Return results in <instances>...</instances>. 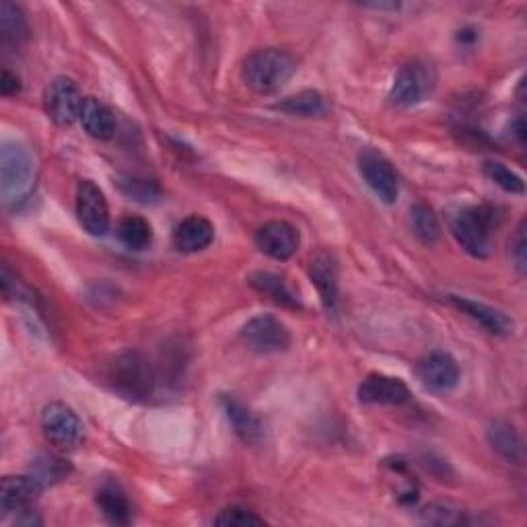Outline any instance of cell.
I'll return each mask as SVG.
<instances>
[{"mask_svg":"<svg viewBox=\"0 0 527 527\" xmlns=\"http://www.w3.org/2000/svg\"><path fill=\"white\" fill-rule=\"evenodd\" d=\"M118 237L132 252H143L153 243V229L143 217H124L118 225Z\"/></svg>","mask_w":527,"mask_h":527,"instance_id":"25","label":"cell"},{"mask_svg":"<svg viewBox=\"0 0 527 527\" xmlns=\"http://www.w3.org/2000/svg\"><path fill=\"white\" fill-rule=\"evenodd\" d=\"M221 406L223 412L229 420V425L233 427L235 435L243 441V443H250V445H258L264 439V425L262 420L245 406L243 402H239L233 396H223L221 398Z\"/></svg>","mask_w":527,"mask_h":527,"instance_id":"18","label":"cell"},{"mask_svg":"<svg viewBox=\"0 0 527 527\" xmlns=\"http://www.w3.org/2000/svg\"><path fill=\"white\" fill-rule=\"evenodd\" d=\"M81 124L85 128V132L97 140H108L116 132L114 112L103 101H99L95 97H85L83 112H81Z\"/></svg>","mask_w":527,"mask_h":527,"instance_id":"19","label":"cell"},{"mask_svg":"<svg viewBox=\"0 0 527 527\" xmlns=\"http://www.w3.org/2000/svg\"><path fill=\"white\" fill-rule=\"evenodd\" d=\"M97 505L103 517L114 525H128L132 521V505L118 484H103L97 493Z\"/></svg>","mask_w":527,"mask_h":527,"instance_id":"20","label":"cell"},{"mask_svg":"<svg viewBox=\"0 0 527 527\" xmlns=\"http://www.w3.org/2000/svg\"><path fill=\"white\" fill-rule=\"evenodd\" d=\"M38 180V165L31 151L17 140H5L0 149V196L7 206L29 200Z\"/></svg>","mask_w":527,"mask_h":527,"instance_id":"1","label":"cell"},{"mask_svg":"<svg viewBox=\"0 0 527 527\" xmlns=\"http://www.w3.org/2000/svg\"><path fill=\"white\" fill-rule=\"evenodd\" d=\"M367 9H377V11H385V9H390V11H398L400 5L398 3H390V5H383V3H373V5H365Z\"/></svg>","mask_w":527,"mask_h":527,"instance_id":"34","label":"cell"},{"mask_svg":"<svg viewBox=\"0 0 527 527\" xmlns=\"http://www.w3.org/2000/svg\"><path fill=\"white\" fill-rule=\"evenodd\" d=\"M437 87L435 68L423 60H410L400 66L390 89V101L396 108H412L433 95Z\"/></svg>","mask_w":527,"mask_h":527,"instance_id":"5","label":"cell"},{"mask_svg":"<svg viewBox=\"0 0 527 527\" xmlns=\"http://www.w3.org/2000/svg\"><path fill=\"white\" fill-rule=\"evenodd\" d=\"M85 97L79 85L68 77H56L44 91V108L50 120L58 126H73L81 120Z\"/></svg>","mask_w":527,"mask_h":527,"instance_id":"8","label":"cell"},{"mask_svg":"<svg viewBox=\"0 0 527 527\" xmlns=\"http://www.w3.org/2000/svg\"><path fill=\"white\" fill-rule=\"evenodd\" d=\"M511 258L515 262V268L519 274H525V268H527V258H525V223L521 221L517 231H515V237L511 241Z\"/></svg>","mask_w":527,"mask_h":527,"instance_id":"32","label":"cell"},{"mask_svg":"<svg viewBox=\"0 0 527 527\" xmlns=\"http://www.w3.org/2000/svg\"><path fill=\"white\" fill-rule=\"evenodd\" d=\"M359 173L381 202L394 204L398 200L400 196L398 171L394 169L392 161L381 151L373 147L363 149L359 153Z\"/></svg>","mask_w":527,"mask_h":527,"instance_id":"6","label":"cell"},{"mask_svg":"<svg viewBox=\"0 0 527 527\" xmlns=\"http://www.w3.org/2000/svg\"><path fill=\"white\" fill-rule=\"evenodd\" d=\"M410 219H412V231L414 235L423 241L425 245H433L441 237V225L435 215V210L425 204V202H416L410 210Z\"/></svg>","mask_w":527,"mask_h":527,"instance_id":"26","label":"cell"},{"mask_svg":"<svg viewBox=\"0 0 527 527\" xmlns=\"http://www.w3.org/2000/svg\"><path fill=\"white\" fill-rule=\"evenodd\" d=\"M447 301L453 307H458L462 313L470 315L474 322H478L490 334L507 336L513 332V320H509L503 311L495 307H490L480 301H472L468 297H458V295H447Z\"/></svg>","mask_w":527,"mask_h":527,"instance_id":"16","label":"cell"},{"mask_svg":"<svg viewBox=\"0 0 527 527\" xmlns=\"http://www.w3.org/2000/svg\"><path fill=\"white\" fill-rule=\"evenodd\" d=\"M449 229L455 241H458L470 256L484 260L493 254L497 210L484 204L462 208L460 213L451 217Z\"/></svg>","mask_w":527,"mask_h":527,"instance_id":"3","label":"cell"},{"mask_svg":"<svg viewBox=\"0 0 527 527\" xmlns=\"http://www.w3.org/2000/svg\"><path fill=\"white\" fill-rule=\"evenodd\" d=\"M301 243L299 231L287 221H270L256 231V245L272 260H289L297 254Z\"/></svg>","mask_w":527,"mask_h":527,"instance_id":"11","label":"cell"},{"mask_svg":"<svg viewBox=\"0 0 527 527\" xmlns=\"http://www.w3.org/2000/svg\"><path fill=\"white\" fill-rule=\"evenodd\" d=\"M460 33H464V35H460V40H464V42H474L478 38L476 31H472V29H464Z\"/></svg>","mask_w":527,"mask_h":527,"instance_id":"35","label":"cell"},{"mask_svg":"<svg viewBox=\"0 0 527 527\" xmlns=\"http://www.w3.org/2000/svg\"><path fill=\"white\" fill-rule=\"evenodd\" d=\"M122 190L138 202H151L159 196V186L147 180H126L122 182Z\"/></svg>","mask_w":527,"mask_h":527,"instance_id":"30","label":"cell"},{"mask_svg":"<svg viewBox=\"0 0 527 527\" xmlns=\"http://www.w3.org/2000/svg\"><path fill=\"white\" fill-rule=\"evenodd\" d=\"M21 91V81L19 77H15L13 73H9V70H5L3 73V79H0V93H3L5 97H13Z\"/></svg>","mask_w":527,"mask_h":527,"instance_id":"33","label":"cell"},{"mask_svg":"<svg viewBox=\"0 0 527 527\" xmlns=\"http://www.w3.org/2000/svg\"><path fill=\"white\" fill-rule=\"evenodd\" d=\"M215 523L225 525V527H250V525H264V519L258 517L254 511L241 509V507H229L217 515Z\"/></svg>","mask_w":527,"mask_h":527,"instance_id":"29","label":"cell"},{"mask_svg":"<svg viewBox=\"0 0 527 527\" xmlns=\"http://www.w3.org/2000/svg\"><path fill=\"white\" fill-rule=\"evenodd\" d=\"M486 435L488 443L493 445V449L501 458L513 464H523V443L511 423H507V420H495V423L488 427Z\"/></svg>","mask_w":527,"mask_h":527,"instance_id":"21","label":"cell"},{"mask_svg":"<svg viewBox=\"0 0 527 527\" xmlns=\"http://www.w3.org/2000/svg\"><path fill=\"white\" fill-rule=\"evenodd\" d=\"M215 241V227L204 217H188L173 231V245L178 252L198 254Z\"/></svg>","mask_w":527,"mask_h":527,"instance_id":"17","label":"cell"},{"mask_svg":"<svg viewBox=\"0 0 527 527\" xmlns=\"http://www.w3.org/2000/svg\"><path fill=\"white\" fill-rule=\"evenodd\" d=\"M241 340L260 355L285 353L291 346V334L283 322L272 315H256L241 328Z\"/></svg>","mask_w":527,"mask_h":527,"instance_id":"9","label":"cell"},{"mask_svg":"<svg viewBox=\"0 0 527 527\" xmlns=\"http://www.w3.org/2000/svg\"><path fill=\"white\" fill-rule=\"evenodd\" d=\"M42 431L46 439L60 451H73L83 443V423L77 412L62 404L50 402L42 412Z\"/></svg>","mask_w":527,"mask_h":527,"instance_id":"7","label":"cell"},{"mask_svg":"<svg viewBox=\"0 0 527 527\" xmlns=\"http://www.w3.org/2000/svg\"><path fill=\"white\" fill-rule=\"evenodd\" d=\"M250 285L258 291V293H262V295H266V297H270L274 303H278V305H285V307H299V301H297V297L293 295V291L287 287V283H285V280L283 278H280L278 274H272V272H264V270H260V272H254L252 276H250Z\"/></svg>","mask_w":527,"mask_h":527,"instance_id":"24","label":"cell"},{"mask_svg":"<svg viewBox=\"0 0 527 527\" xmlns=\"http://www.w3.org/2000/svg\"><path fill=\"white\" fill-rule=\"evenodd\" d=\"M77 217L81 227L93 237H103L110 229L108 200L91 180H83L77 188Z\"/></svg>","mask_w":527,"mask_h":527,"instance_id":"10","label":"cell"},{"mask_svg":"<svg viewBox=\"0 0 527 527\" xmlns=\"http://www.w3.org/2000/svg\"><path fill=\"white\" fill-rule=\"evenodd\" d=\"M309 276L320 293L324 307L334 313L338 305V268L332 254L326 250L315 252L309 262Z\"/></svg>","mask_w":527,"mask_h":527,"instance_id":"15","label":"cell"},{"mask_svg":"<svg viewBox=\"0 0 527 527\" xmlns=\"http://www.w3.org/2000/svg\"><path fill=\"white\" fill-rule=\"evenodd\" d=\"M68 474H70V464L62 458H56V455H42V458L33 462L31 468V476L44 488L62 482Z\"/></svg>","mask_w":527,"mask_h":527,"instance_id":"27","label":"cell"},{"mask_svg":"<svg viewBox=\"0 0 527 527\" xmlns=\"http://www.w3.org/2000/svg\"><path fill=\"white\" fill-rule=\"evenodd\" d=\"M108 379L112 388L126 398L143 400L153 394L155 375L151 363L134 350L118 355L108 369Z\"/></svg>","mask_w":527,"mask_h":527,"instance_id":"4","label":"cell"},{"mask_svg":"<svg viewBox=\"0 0 527 527\" xmlns=\"http://www.w3.org/2000/svg\"><path fill=\"white\" fill-rule=\"evenodd\" d=\"M295 58L278 48L252 52L243 62V81L258 95H272L283 89L295 75Z\"/></svg>","mask_w":527,"mask_h":527,"instance_id":"2","label":"cell"},{"mask_svg":"<svg viewBox=\"0 0 527 527\" xmlns=\"http://www.w3.org/2000/svg\"><path fill=\"white\" fill-rule=\"evenodd\" d=\"M416 375L427 390L435 394H447L460 383V367L447 353H431L416 365Z\"/></svg>","mask_w":527,"mask_h":527,"instance_id":"12","label":"cell"},{"mask_svg":"<svg viewBox=\"0 0 527 527\" xmlns=\"http://www.w3.org/2000/svg\"><path fill=\"white\" fill-rule=\"evenodd\" d=\"M274 108L295 118H322L328 112V105L318 91H301L276 103Z\"/></svg>","mask_w":527,"mask_h":527,"instance_id":"23","label":"cell"},{"mask_svg":"<svg viewBox=\"0 0 527 527\" xmlns=\"http://www.w3.org/2000/svg\"><path fill=\"white\" fill-rule=\"evenodd\" d=\"M27 19L15 3H0V40L3 46L19 48L27 40Z\"/></svg>","mask_w":527,"mask_h":527,"instance_id":"22","label":"cell"},{"mask_svg":"<svg viewBox=\"0 0 527 527\" xmlns=\"http://www.w3.org/2000/svg\"><path fill=\"white\" fill-rule=\"evenodd\" d=\"M484 173H486V178L490 182H495L499 188H503L505 192L509 194H523L525 192V184L523 180L519 178V175L509 169L507 165L503 163H497V161H488L484 165Z\"/></svg>","mask_w":527,"mask_h":527,"instance_id":"28","label":"cell"},{"mask_svg":"<svg viewBox=\"0 0 527 527\" xmlns=\"http://www.w3.org/2000/svg\"><path fill=\"white\" fill-rule=\"evenodd\" d=\"M359 402L363 404H375V406H402L410 402V390L408 385L390 375L371 373L363 379L359 385Z\"/></svg>","mask_w":527,"mask_h":527,"instance_id":"13","label":"cell"},{"mask_svg":"<svg viewBox=\"0 0 527 527\" xmlns=\"http://www.w3.org/2000/svg\"><path fill=\"white\" fill-rule=\"evenodd\" d=\"M42 490L44 486L31 474L7 476L3 480V488H0V509H3V515L29 511L33 501L42 495Z\"/></svg>","mask_w":527,"mask_h":527,"instance_id":"14","label":"cell"},{"mask_svg":"<svg viewBox=\"0 0 527 527\" xmlns=\"http://www.w3.org/2000/svg\"><path fill=\"white\" fill-rule=\"evenodd\" d=\"M423 519L435 525H453L462 521V513L445 505H429L423 509Z\"/></svg>","mask_w":527,"mask_h":527,"instance_id":"31","label":"cell"}]
</instances>
